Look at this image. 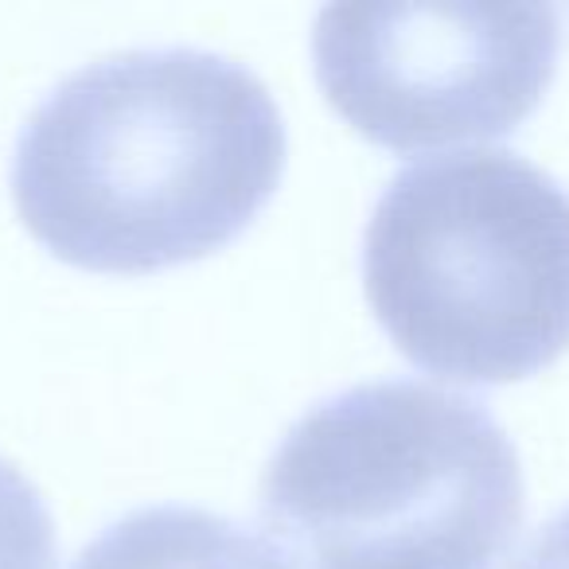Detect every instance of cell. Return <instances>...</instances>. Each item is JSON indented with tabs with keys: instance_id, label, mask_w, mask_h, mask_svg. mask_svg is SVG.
Instances as JSON below:
<instances>
[{
	"instance_id": "obj_1",
	"label": "cell",
	"mask_w": 569,
	"mask_h": 569,
	"mask_svg": "<svg viewBox=\"0 0 569 569\" xmlns=\"http://www.w3.org/2000/svg\"><path fill=\"white\" fill-rule=\"evenodd\" d=\"M284 172L266 82L211 51H126L63 79L20 129L12 199L90 273H157L234 242Z\"/></svg>"
},
{
	"instance_id": "obj_2",
	"label": "cell",
	"mask_w": 569,
	"mask_h": 569,
	"mask_svg": "<svg viewBox=\"0 0 569 569\" xmlns=\"http://www.w3.org/2000/svg\"><path fill=\"white\" fill-rule=\"evenodd\" d=\"M261 522L293 569H496L522 522L519 452L476 398L367 382L281 437Z\"/></svg>"
},
{
	"instance_id": "obj_3",
	"label": "cell",
	"mask_w": 569,
	"mask_h": 569,
	"mask_svg": "<svg viewBox=\"0 0 569 569\" xmlns=\"http://www.w3.org/2000/svg\"><path fill=\"white\" fill-rule=\"evenodd\" d=\"M363 284L413 367L527 379L569 348V191L507 149L402 168L367 222Z\"/></svg>"
},
{
	"instance_id": "obj_4",
	"label": "cell",
	"mask_w": 569,
	"mask_h": 569,
	"mask_svg": "<svg viewBox=\"0 0 569 569\" xmlns=\"http://www.w3.org/2000/svg\"><path fill=\"white\" fill-rule=\"evenodd\" d=\"M558 56L550 4H328L312 28L328 106L390 152L519 129L550 90Z\"/></svg>"
},
{
	"instance_id": "obj_5",
	"label": "cell",
	"mask_w": 569,
	"mask_h": 569,
	"mask_svg": "<svg viewBox=\"0 0 569 569\" xmlns=\"http://www.w3.org/2000/svg\"><path fill=\"white\" fill-rule=\"evenodd\" d=\"M74 569H293L273 542L199 507H144L106 527Z\"/></svg>"
},
{
	"instance_id": "obj_6",
	"label": "cell",
	"mask_w": 569,
	"mask_h": 569,
	"mask_svg": "<svg viewBox=\"0 0 569 569\" xmlns=\"http://www.w3.org/2000/svg\"><path fill=\"white\" fill-rule=\"evenodd\" d=\"M56 522L40 491L0 457V569H56Z\"/></svg>"
},
{
	"instance_id": "obj_7",
	"label": "cell",
	"mask_w": 569,
	"mask_h": 569,
	"mask_svg": "<svg viewBox=\"0 0 569 569\" xmlns=\"http://www.w3.org/2000/svg\"><path fill=\"white\" fill-rule=\"evenodd\" d=\"M511 569H569V507L558 511L519 553Z\"/></svg>"
}]
</instances>
